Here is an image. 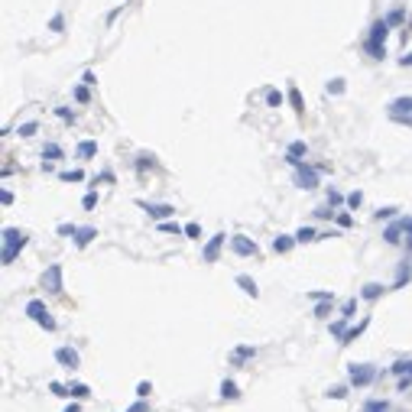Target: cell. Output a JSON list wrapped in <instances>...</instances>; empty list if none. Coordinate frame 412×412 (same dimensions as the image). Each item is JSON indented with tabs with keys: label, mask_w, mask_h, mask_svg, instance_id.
Returning a JSON list of instances; mask_svg holds the SVG:
<instances>
[{
	"label": "cell",
	"mask_w": 412,
	"mask_h": 412,
	"mask_svg": "<svg viewBox=\"0 0 412 412\" xmlns=\"http://www.w3.org/2000/svg\"><path fill=\"white\" fill-rule=\"evenodd\" d=\"M26 231H20V227H7L4 231V263H13L16 253H20L26 247Z\"/></svg>",
	"instance_id": "1"
},
{
	"label": "cell",
	"mask_w": 412,
	"mask_h": 412,
	"mask_svg": "<svg viewBox=\"0 0 412 412\" xmlns=\"http://www.w3.org/2000/svg\"><path fill=\"white\" fill-rule=\"evenodd\" d=\"M26 315H30L36 325H42L46 331H56V318L49 315V309H46V302H39V299H30L26 302Z\"/></svg>",
	"instance_id": "2"
},
{
	"label": "cell",
	"mask_w": 412,
	"mask_h": 412,
	"mask_svg": "<svg viewBox=\"0 0 412 412\" xmlns=\"http://www.w3.org/2000/svg\"><path fill=\"white\" fill-rule=\"evenodd\" d=\"M390 117L396 120V124L412 127V98H409V94H402V98L390 101Z\"/></svg>",
	"instance_id": "3"
},
{
	"label": "cell",
	"mask_w": 412,
	"mask_h": 412,
	"mask_svg": "<svg viewBox=\"0 0 412 412\" xmlns=\"http://www.w3.org/2000/svg\"><path fill=\"white\" fill-rule=\"evenodd\" d=\"M295 185H299V188H305V191H309V188H315V185H318V169H315V166H309V162H299V166H295Z\"/></svg>",
	"instance_id": "4"
},
{
	"label": "cell",
	"mask_w": 412,
	"mask_h": 412,
	"mask_svg": "<svg viewBox=\"0 0 412 412\" xmlns=\"http://www.w3.org/2000/svg\"><path fill=\"white\" fill-rule=\"evenodd\" d=\"M376 370L370 364H354L350 367V387H367V383H373Z\"/></svg>",
	"instance_id": "5"
},
{
	"label": "cell",
	"mask_w": 412,
	"mask_h": 412,
	"mask_svg": "<svg viewBox=\"0 0 412 412\" xmlns=\"http://www.w3.org/2000/svg\"><path fill=\"white\" fill-rule=\"evenodd\" d=\"M231 250L237 253V257H257V240L243 237V234H234V237H231Z\"/></svg>",
	"instance_id": "6"
},
{
	"label": "cell",
	"mask_w": 412,
	"mask_h": 412,
	"mask_svg": "<svg viewBox=\"0 0 412 412\" xmlns=\"http://www.w3.org/2000/svg\"><path fill=\"white\" fill-rule=\"evenodd\" d=\"M42 286H46L49 292H62V266H59V263H52L46 273H42Z\"/></svg>",
	"instance_id": "7"
},
{
	"label": "cell",
	"mask_w": 412,
	"mask_h": 412,
	"mask_svg": "<svg viewBox=\"0 0 412 412\" xmlns=\"http://www.w3.org/2000/svg\"><path fill=\"white\" fill-rule=\"evenodd\" d=\"M224 240H227L224 234H214V237H211V240L205 243V250H201V257H205V263H214V260H217V253H221Z\"/></svg>",
	"instance_id": "8"
},
{
	"label": "cell",
	"mask_w": 412,
	"mask_h": 412,
	"mask_svg": "<svg viewBox=\"0 0 412 412\" xmlns=\"http://www.w3.org/2000/svg\"><path fill=\"white\" fill-rule=\"evenodd\" d=\"M140 208H143V211L150 214L153 221H169V217L175 214V208H172V205H140Z\"/></svg>",
	"instance_id": "9"
},
{
	"label": "cell",
	"mask_w": 412,
	"mask_h": 412,
	"mask_svg": "<svg viewBox=\"0 0 412 412\" xmlns=\"http://www.w3.org/2000/svg\"><path fill=\"white\" fill-rule=\"evenodd\" d=\"M390 30H393V26H390V23H387V20H383V16H380V20H373L370 33H367V39H373V42H387Z\"/></svg>",
	"instance_id": "10"
},
{
	"label": "cell",
	"mask_w": 412,
	"mask_h": 412,
	"mask_svg": "<svg viewBox=\"0 0 412 412\" xmlns=\"http://www.w3.org/2000/svg\"><path fill=\"white\" fill-rule=\"evenodd\" d=\"M56 361L62 364V367H68V370H75V367L81 364V361H78V350H72V347H59L56 350Z\"/></svg>",
	"instance_id": "11"
},
{
	"label": "cell",
	"mask_w": 412,
	"mask_h": 412,
	"mask_svg": "<svg viewBox=\"0 0 412 412\" xmlns=\"http://www.w3.org/2000/svg\"><path fill=\"white\" fill-rule=\"evenodd\" d=\"M305 153H309V146H305V140H295V143H289V150H286V162L292 166L295 159H302Z\"/></svg>",
	"instance_id": "12"
},
{
	"label": "cell",
	"mask_w": 412,
	"mask_h": 412,
	"mask_svg": "<svg viewBox=\"0 0 412 412\" xmlns=\"http://www.w3.org/2000/svg\"><path fill=\"white\" fill-rule=\"evenodd\" d=\"M399 234H406V227H402V217H399L396 224H390L387 231H383V240H387V243H399V240H402Z\"/></svg>",
	"instance_id": "13"
},
{
	"label": "cell",
	"mask_w": 412,
	"mask_h": 412,
	"mask_svg": "<svg viewBox=\"0 0 412 412\" xmlns=\"http://www.w3.org/2000/svg\"><path fill=\"white\" fill-rule=\"evenodd\" d=\"M94 237H98V227H78V234H75V243L78 247H88Z\"/></svg>",
	"instance_id": "14"
},
{
	"label": "cell",
	"mask_w": 412,
	"mask_h": 412,
	"mask_svg": "<svg viewBox=\"0 0 412 412\" xmlns=\"http://www.w3.org/2000/svg\"><path fill=\"white\" fill-rule=\"evenodd\" d=\"M91 156H98V143L94 140H81L78 143V159H91Z\"/></svg>",
	"instance_id": "15"
},
{
	"label": "cell",
	"mask_w": 412,
	"mask_h": 412,
	"mask_svg": "<svg viewBox=\"0 0 412 412\" xmlns=\"http://www.w3.org/2000/svg\"><path fill=\"white\" fill-rule=\"evenodd\" d=\"M364 49L370 52V59H387V42H373V39H367Z\"/></svg>",
	"instance_id": "16"
},
{
	"label": "cell",
	"mask_w": 412,
	"mask_h": 412,
	"mask_svg": "<svg viewBox=\"0 0 412 412\" xmlns=\"http://www.w3.org/2000/svg\"><path fill=\"white\" fill-rule=\"evenodd\" d=\"M383 20H387L390 26H402V23H406V7H393V10L383 16Z\"/></svg>",
	"instance_id": "17"
},
{
	"label": "cell",
	"mask_w": 412,
	"mask_h": 412,
	"mask_svg": "<svg viewBox=\"0 0 412 412\" xmlns=\"http://www.w3.org/2000/svg\"><path fill=\"white\" fill-rule=\"evenodd\" d=\"M292 243H299V240H295V237H286V234H279V237L273 240V250H276V253H289V250H292Z\"/></svg>",
	"instance_id": "18"
},
{
	"label": "cell",
	"mask_w": 412,
	"mask_h": 412,
	"mask_svg": "<svg viewBox=\"0 0 412 412\" xmlns=\"http://www.w3.org/2000/svg\"><path fill=\"white\" fill-rule=\"evenodd\" d=\"M289 104L295 107V114L305 111V101H302V94H299V88H295V85H289Z\"/></svg>",
	"instance_id": "19"
},
{
	"label": "cell",
	"mask_w": 412,
	"mask_h": 412,
	"mask_svg": "<svg viewBox=\"0 0 412 412\" xmlns=\"http://www.w3.org/2000/svg\"><path fill=\"white\" fill-rule=\"evenodd\" d=\"M361 295L373 302V299H380V295H383V286H380V283H367V286L361 289Z\"/></svg>",
	"instance_id": "20"
},
{
	"label": "cell",
	"mask_w": 412,
	"mask_h": 412,
	"mask_svg": "<svg viewBox=\"0 0 412 412\" xmlns=\"http://www.w3.org/2000/svg\"><path fill=\"white\" fill-rule=\"evenodd\" d=\"M237 286H240V289H243V292H247V295H253V299H257V295H260V289H257V283H253L250 276H237Z\"/></svg>",
	"instance_id": "21"
},
{
	"label": "cell",
	"mask_w": 412,
	"mask_h": 412,
	"mask_svg": "<svg viewBox=\"0 0 412 412\" xmlns=\"http://www.w3.org/2000/svg\"><path fill=\"white\" fill-rule=\"evenodd\" d=\"M361 412H390V402L387 399H370Z\"/></svg>",
	"instance_id": "22"
},
{
	"label": "cell",
	"mask_w": 412,
	"mask_h": 412,
	"mask_svg": "<svg viewBox=\"0 0 412 412\" xmlns=\"http://www.w3.org/2000/svg\"><path fill=\"white\" fill-rule=\"evenodd\" d=\"M221 396H224V399H237V396H240V393H237V383H234V380H224V383H221Z\"/></svg>",
	"instance_id": "23"
},
{
	"label": "cell",
	"mask_w": 412,
	"mask_h": 412,
	"mask_svg": "<svg viewBox=\"0 0 412 412\" xmlns=\"http://www.w3.org/2000/svg\"><path fill=\"white\" fill-rule=\"evenodd\" d=\"M364 328H367V321H361V325H357V328H347L344 335H341V344H350V341H357V335H361Z\"/></svg>",
	"instance_id": "24"
},
{
	"label": "cell",
	"mask_w": 412,
	"mask_h": 412,
	"mask_svg": "<svg viewBox=\"0 0 412 412\" xmlns=\"http://www.w3.org/2000/svg\"><path fill=\"white\" fill-rule=\"evenodd\" d=\"M42 159H62V146L46 143V146H42Z\"/></svg>",
	"instance_id": "25"
},
{
	"label": "cell",
	"mask_w": 412,
	"mask_h": 412,
	"mask_svg": "<svg viewBox=\"0 0 412 412\" xmlns=\"http://www.w3.org/2000/svg\"><path fill=\"white\" fill-rule=\"evenodd\" d=\"M283 91H276V88H269V91H266V104H269V107H283Z\"/></svg>",
	"instance_id": "26"
},
{
	"label": "cell",
	"mask_w": 412,
	"mask_h": 412,
	"mask_svg": "<svg viewBox=\"0 0 412 412\" xmlns=\"http://www.w3.org/2000/svg\"><path fill=\"white\" fill-rule=\"evenodd\" d=\"M315 237H318V234H315L312 227H299V231H295V240H299V243H309V240H315Z\"/></svg>",
	"instance_id": "27"
},
{
	"label": "cell",
	"mask_w": 412,
	"mask_h": 412,
	"mask_svg": "<svg viewBox=\"0 0 412 412\" xmlns=\"http://www.w3.org/2000/svg\"><path fill=\"white\" fill-rule=\"evenodd\" d=\"M72 94H75V101H78V104H88V101H91V91H88V85H78Z\"/></svg>",
	"instance_id": "28"
},
{
	"label": "cell",
	"mask_w": 412,
	"mask_h": 412,
	"mask_svg": "<svg viewBox=\"0 0 412 412\" xmlns=\"http://www.w3.org/2000/svg\"><path fill=\"white\" fill-rule=\"evenodd\" d=\"M49 30H52V33H65V16H62V13H56V16L49 20Z\"/></svg>",
	"instance_id": "29"
},
{
	"label": "cell",
	"mask_w": 412,
	"mask_h": 412,
	"mask_svg": "<svg viewBox=\"0 0 412 412\" xmlns=\"http://www.w3.org/2000/svg\"><path fill=\"white\" fill-rule=\"evenodd\" d=\"M36 130H39L36 120H26V124H20V130H16V133H20V136H33Z\"/></svg>",
	"instance_id": "30"
},
{
	"label": "cell",
	"mask_w": 412,
	"mask_h": 412,
	"mask_svg": "<svg viewBox=\"0 0 412 412\" xmlns=\"http://www.w3.org/2000/svg\"><path fill=\"white\" fill-rule=\"evenodd\" d=\"M344 78H331V81H328V94H344Z\"/></svg>",
	"instance_id": "31"
},
{
	"label": "cell",
	"mask_w": 412,
	"mask_h": 412,
	"mask_svg": "<svg viewBox=\"0 0 412 412\" xmlns=\"http://www.w3.org/2000/svg\"><path fill=\"white\" fill-rule=\"evenodd\" d=\"M159 231H166V234H175V237H179V234H185V227H179L175 221H162V224H159Z\"/></svg>",
	"instance_id": "32"
},
{
	"label": "cell",
	"mask_w": 412,
	"mask_h": 412,
	"mask_svg": "<svg viewBox=\"0 0 412 412\" xmlns=\"http://www.w3.org/2000/svg\"><path fill=\"white\" fill-rule=\"evenodd\" d=\"M393 373H399V376H412V361H399L396 367H393Z\"/></svg>",
	"instance_id": "33"
},
{
	"label": "cell",
	"mask_w": 412,
	"mask_h": 412,
	"mask_svg": "<svg viewBox=\"0 0 412 412\" xmlns=\"http://www.w3.org/2000/svg\"><path fill=\"white\" fill-rule=\"evenodd\" d=\"M59 179H62V182H81L85 172H78V169H72V172H59Z\"/></svg>",
	"instance_id": "34"
},
{
	"label": "cell",
	"mask_w": 412,
	"mask_h": 412,
	"mask_svg": "<svg viewBox=\"0 0 412 412\" xmlns=\"http://www.w3.org/2000/svg\"><path fill=\"white\" fill-rule=\"evenodd\" d=\"M253 354H257V347H247V344H243V347L234 350V361H243V357H253Z\"/></svg>",
	"instance_id": "35"
},
{
	"label": "cell",
	"mask_w": 412,
	"mask_h": 412,
	"mask_svg": "<svg viewBox=\"0 0 412 412\" xmlns=\"http://www.w3.org/2000/svg\"><path fill=\"white\" fill-rule=\"evenodd\" d=\"M328 312H331V299H321L318 309H315V315H318V318H328Z\"/></svg>",
	"instance_id": "36"
},
{
	"label": "cell",
	"mask_w": 412,
	"mask_h": 412,
	"mask_svg": "<svg viewBox=\"0 0 412 412\" xmlns=\"http://www.w3.org/2000/svg\"><path fill=\"white\" fill-rule=\"evenodd\" d=\"M325 396H328V399H344V396H347V387H331Z\"/></svg>",
	"instance_id": "37"
},
{
	"label": "cell",
	"mask_w": 412,
	"mask_h": 412,
	"mask_svg": "<svg viewBox=\"0 0 412 412\" xmlns=\"http://www.w3.org/2000/svg\"><path fill=\"white\" fill-rule=\"evenodd\" d=\"M361 201H364L361 191H350V195H347V208H354V211H357V208H361Z\"/></svg>",
	"instance_id": "38"
},
{
	"label": "cell",
	"mask_w": 412,
	"mask_h": 412,
	"mask_svg": "<svg viewBox=\"0 0 412 412\" xmlns=\"http://www.w3.org/2000/svg\"><path fill=\"white\" fill-rule=\"evenodd\" d=\"M72 396H75V399H88V387H85V383H75V387H72Z\"/></svg>",
	"instance_id": "39"
},
{
	"label": "cell",
	"mask_w": 412,
	"mask_h": 412,
	"mask_svg": "<svg viewBox=\"0 0 412 412\" xmlns=\"http://www.w3.org/2000/svg\"><path fill=\"white\" fill-rule=\"evenodd\" d=\"M59 234H62V237H75L78 227H75V224H59Z\"/></svg>",
	"instance_id": "40"
},
{
	"label": "cell",
	"mask_w": 412,
	"mask_h": 412,
	"mask_svg": "<svg viewBox=\"0 0 412 412\" xmlns=\"http://www.w3.org/2000/svg\"><path fill=\"white\" fill-rule=\"evenodd\" d=\"M396 211H399V208H393V205H390V208H380V211H376L373 217H376V221H383V217H393Z\"/></svg>",
	"instance_id": "41"
},
{
	"label": "cell",
	"mask_w": 412,
	"mask_h": 412,
	"mask_svg": "<svg viewBox=\"0 0 412 412\" xmlns=\"http://www.w3.org/2000/svg\"><path fill=\"white\" fill-rule=\"evenodd\" d=\"M344 331H347V318H341V321H335V325H331V335H344Z\"/></svg>",
	"instance_id": "42"
},
{
	"label": "cell",
	"mask_w": 412,
	"mask_h": 412,
	"mask_svg": "<svg viewBox=\"0 0 412 412\" xmlns=\"http://www.w3.org/2000/svg\"><path fill=\"white\" fill-rule=\"evenodd\" d=\"M185 237L198 240V237H201V227H198V224H185Z\"/></svg>",
	"instance_id": "43"
},
{
	"label": "cell",
	"mask_w": 412,
	"mask_h": 412,
	"mask_svg": "<svg viewBox=\"0 0 412 412\" xmlns=\"http://www.w3.org/2000/svg\"><path fill=\"white\" fill-rule=\"evenodd\" d=\"M56 114H59V117H62V120H68V124H72V120H75V114L68 111V107H56Z\"/></svg>",
	"instance_id": "44"
},
{
	"label": "cell",
	"mask_w": 412,
	"mask_h": 412,
	"mask_svg": "<svg viewBox=\"0 0 412 412\" xmlns=\"http://www.w3.org/2000/svg\"><path fill=\"white\" fill-rule=\"evenodd\" d=\"M52 393H56V396H72V390H65L62 383H52Z\"/></svg>",
	"instance_id": "45"
},
{
	"label": "cell",
	"mask_w": 412,
	"mask_h": 412,
	"mask_svg": "<svg viewBox=\"0 0 412 412\" xmlns=\"http://www.w3.org/2000/svg\"><path fill=\"white\" fill-rule=\"evenodd\" d=\"M341 201H347V198H341V195H338V191H335V188H331V191H328V205H341Z\"/></svg>",
	"instance_id": "46"
},
{
	"label": "cell",
	"mask_w": 412,
	"mask_h": 412,
	"mask_svg": "<svg viewBox=\"0 0 412 412\" xmlns=\"http://www.w3.org/2000/svg\"><path fill=\"white\" fill-rule=\"evenodd\" d=\"M0 201H4V205H13V191L4 188V191H0Z\"/></svg>",
	"instance_id": "47"
},
{
	"label": "cell",
	"mask_w": 412,
	"mask_h": 412,
	"mask_svg": "<svg viewBox=\"0 0 412 412\" xmlns=\"http://www.w3.org/2000/svg\"><path fill=\"white\" fill-rule=\"evenodd\" d=\"M338 224L341 227H350V224H354V217H350V214H338Z\"/></svg>",
	"instance_id": "48"
},
{
	"label": "cell",
	"mask_w": 412,
	"mask_h": 412,
	"mask_svg": "<svg viewBox=\"0 0 412 412\" xmlns=\"http://www.w3.org/2000/svg\"><path fill=\"white\" fill-rule=\"evenodd\" d=\"M150 390H153L150 383H140V387H136V396H150Z\"/></svg>",
	"instance_id": "49"
},
{
	"label": "cell",
	"mask_w": 412,
	"mask_h": 412,
	"mask_svg": "<svg viewBox=\"0 0 412 412\" xmlns=\"http://www.w3.org/2000/svg\"><path fill=\"white\" fill-rule=\"evenodd\" d=\"M94 205H98V195H94V191H91V195H85V208H94Z\"/></svg>",
	"instance_id": "50"
},
{
	"label": "cell",
	"mask_w": 412,
	"mask_h": 412,
	"mask_svg": "<svg viewBox=\"0 0 412 412\" xmlns=\"http://www.w3.org/2000/svg\"><path fill=\"white\" fill-rule=\"evenodd\" d=\"M354 309H357V302H354V299H350V302L344 305V318H350V315H354Z\"/></svg>",
	"instance_id": "51"
},
{
	"label": "cell",
	"mask_w": 412,
	"mask_h": 412,
	"mask_svg": "<svg viewBox=\"0 0 412 412\" xmlns=\"http://www.w3.org/2000/svg\"><path fill=\"white\" fill-rule=\"evenodd\" d=\"M81 81H85V85H98V78H94V72H85Z\"/></svg>",
	"instance_id": "52"
},
{
	"label": "cell",
	"mask_w": 412,
	"mask_h": 412,
	"mask_svg": "<svg viewBox=\"0 0 412 412\" xmlns=\"http://www.w3.org/2000/svg\"><path fill=\"white\" fill-rule=\"evenodd\" d=\"M399 65H406V68L412 65V52H409V56H402V59H399Z\"/></svg>",
	"instance_id": "53"
},
{
	"label": "cell",
	"mask_w": 412,
	"mask_h": 412,
	"mask_svg": "<svg viewBox=\"0 0 412 412\" xmlns=\"http://www.w3.org/2000/svg\"><path fill=\"white\" fill-rule=\"evenodd\" d=\"M65 412H81V409H78V406H75V402H72V406H68V409H65Z\"/></svg>",
	"instance_id": "54"
},
{
	"label": "cell",
	"mask_w": 412,
	"mask_h": 412,
	"mask_svg": "<svg viewBox=\"0 0 412 412\" xmlns=\"http://www.w3.org/2000/svg\"><path fill=\"white\" fill-rule=\"evenodd\" d=\"M127 412H143V406H130V409H127Z\"/></svg>",
	"instance_id": "55"
},
{
	"label": "cell",
	"mask_w": 412,
	"mask_h": 412,
	"mask_svg": "<svg viewBox=\"0 0 412 412\" xmlns=\"http://www.w3.org/2000/svg\"><path fill=\"white\" fill-rule=\"evenodd\" d=\"M406 33H412V23H409V26H406Z\"/></svg>",
	"instance_id": "56"
},
{
	"label": "cell",
	"mask_w": 412,
	"mask_h": 412,
	"mask_svg": "<svg viewBox=\"0 0 412 412\" xmlns=\"http://www.w3.org/2000/svg\"><path fill=\"white\" fill-rule=\"evenodd\" d=\"M409 250H412V234H409Z\"/></svg>",
	"instance_id": "57"
},
{
	"label": "cell",
	"mask_w": 412,
	"mask_h": 412,
	"mask_svg": "<svg viewBox=\"0 0 412 412\" xmlns=\"http://www.w3.org/2000/svg\"><path fill=\"white\" fill-rule=\"evenodd\" d=\"M124 4H130V0H124Z\"/></svg>",
	"instance_id": "58"
}]
</instances>
